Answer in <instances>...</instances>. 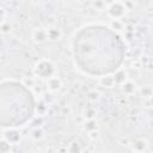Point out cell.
<instances>
[{
	"mask_svg": "<svg viewBox=\"0 0 153 153\" xmlns=\"http://www.w3.org/2000/svg\"><path fill=\"white\" fill-rule=\"evenodd\" d=\"M33 108V97L24 85L16 81L0 84V126L24 124L32 116Z\"/></svg>",
	"mask_w": 153,
	"mask_h": 153,
	"instance_id": "cell-2",
	"label": "cell"
},
{
	"mask_svg": "<svg viewBox=\"0 0 153 153\" xmlns=\"http://www.w3.org/2000/svg\"><path fill=\"white\" fill-rule=\"evenodd\" d=\"M78 67L91 75L115 72L124 59V44L109 27L90 25L81 29L73 42Z\"/></svg>",
	"mask_w": 153,
	"mask_h": 153,
	"instance_id": "cell-1",
	"label": "cell"
}]
</instances>
